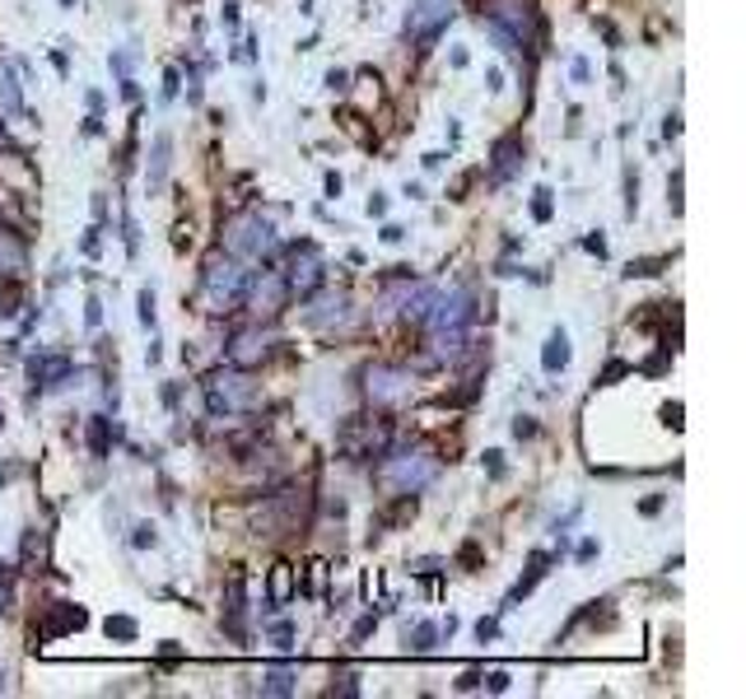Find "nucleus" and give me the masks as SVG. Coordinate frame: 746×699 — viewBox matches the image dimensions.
<instances>
[{"label": "nucleus", "mask_w": 746, "mask_h": 699, "mask_svg": "<svg viewBox=\"0 0 746 699\" xmlns=\"http://www.w3.org/2000/svg\"><path fill=\"white\" fill-rule=\"evenodd\" d=\"M0 424H6V411H0Z\"/></svg>", "instance_id": "e2e57ef3"}, {"label": "nucleus", "mask_w": 746, "mask_h": 699, "mask_svg": "<svg viewBox=\"0 0 746 699\" xmlns=\"http://www.w3.org/2000/svg\"><path fill=\"white\" fill-rule=\"evenodd\" d=\"M289 253H294V261H289V270H285L289 295L313 299V289L327 280V261H323V253H318V243H308V238H304V243H294Z\"/></svg>", "instance_id": "6e6552de"}, {"label": "nucleus", "mask_w": 746, "mask_h": 699, "mask_svg": "<svg viewBox=\"0 0 746 699\" xmlns=\"http://www.w3.org/2000/svg\"><path fill=\"white\" fill-rule=\"evenodd\" d=\"M103 517H108V532H122V523H126V513H122V504H117V500H108Z\"/></svg>", "instance_id": "c9c22d12"}, {"label": "nucleus", "mask_w": 746, "mask_h": 699, "mask_svg": "<svg viewBox=\"0 0 746 699\" xmlns=\"http://www.w3.org/2000/svg\"><path fill=\"white\" fill-rule=\"evenodd\" d=\"M270 644H276V648H294V625H289V620L270 625Z\"/></svg>", "instance_id": "c756f323"}, {"label": "nucleus", "mask_w": 746, "mask_h": 699, "mask_svg": "<svg viewBox=\"0 0 746 699\" xmlns=\"http://www.w3.org/2000/svg\"><path fill=\"white\" fill-rule=\"evenodd\" d=\"M435 476H439V462L425 453H382V466H378V485L392 494H420L425 485H435Z\"/></svg>", "instance_id": "20e7f679"}, {"label": "nucleus", "mask_w": 746, "mask_h": 699, "mask_svg": "<svg viewBox=\"0 0 746 699\" xmlns=\"http://www.w3.org/2000/svg\"><path fill=\"white\" fill-rule=\"evenodd\" d=\"M494 635H500V620H490V616H486V620H477V639H481V644H486V639H494Z\"/></svg>", "instance_id": "49530a36"}, {"label": "nucleus", "mask_w": 746, "mask_h": 699, "mask_svg": "<svg viewBox=\"0 0 746 699\" xmlns=\"http://www.w3.org/2000/svg\"><path fill=\"white\" fill-rule=\"evenodd\" d=\"M247 280H253V270H243L238 257H211L206 261V276H201V285H206V299L215 312H234L247 304Z\"/></svg>", "instance_id": "7ed1b4c3"}, {"label": "nucleus", "mask_w": 746, "mask_h": 699, "mask_svg": "<svg viewBox=\"0 0 746 699\" xmlns=\"http://www.w3.org/2000/svg\"><path fill=\"white\" fill-rule=\"evenodd\" d=\"M574 80H579V84H587V80H593V71H587V61H583V56L574 61Z\"/></svg>", "instance_id": "5fc2aeb1"}, {"label": "nucleus", "mask_w": 746, "mask_h": 699, "mask_svg": "<svg viewBox=\"0 0 746 699\" xmlns=\"http://www.w3.org/2000/svg\"><path fill=\"white\" fill-rule=\"evenodd\" d=\"M327 89H331V94H346V89H350V71H336V65H331V71H327Z\"/></svg>", "instance_id": "e433bc0d"}, {"label": "nucleus", "mask_w": 746, "mask_h": 699, "mask_svg": "<svg viewBox=\"0 0 746 699\" xmlns=\"http://www.w3.org/2000/svg\"><path fill=\"white\" fill-rule=\"evenodd\" d=\"M266 354H270L266 331H262V327H253V331H238L234 341H229V350H224V364H234V369H247V373H253Z\"/></svg>", "instance_id": "f8f14e48"}, {"label": "nucleus", "mask_w": 746, "mask_h": 699, "mask_svg": "<svg viewBox=\"0 0 746 699\" xmlns=\"http://www.w3.org/2000/svg\"><path fill=\"white\" fill-rule=\"evenodd\" d=\"M518 160H523V135L509 131V135H500V141H494V150H490V173H494V183H504V177L518 168Z\"/></svg>", "instance_id": "2eb2a0df"}, {"label": "nucleus", "mask_w": 746, "mask_h": 699, "mask_svg": "<svg viewBox=\"0 0 746 699\" xmlns=\"http://www.w3.org/2000/svg\"><path fill=\"white\" fill-rule=\"evenodd\" d=\"M89 625V611L75 602H52L48 606V620H42V629H33V639H61V635H75V629Z\"/></svg>", "instance_id": "ddd939ff"}, {"label": "nucleus", "mask_w": 746, "mask_h": 699, "mask_svg": "<svg viewBox=\"0 0 746 699\" xmlns=\"http://www.w3.org/2000/svg\"><path fill=\"white\" fill-rule=\"evenodd\" d=\"M625 373H630V364H621V359H612V364H606V373H602L597 382H602V388H612V382H616V378H625Z\"/></svg>", "instance_id": "a19ab883"}, {"label": "nucleus", "mask_w": 746, "mask_h": 699, "mask_svg": "<svg viewBox=\"0 0 746 699\" xmlns=\"http://www.w3.org/2000/svg\"><path fill=\"white\" fill-rule=\"evenodd\" d=\"M570 359H574V346H570V331L564 327H551L546 336V346H541V369H546L551 378L570 369Z\"/></svg>", "instance_id": "dca6fc26"}, {"label": "nucleus", "mask_w": 746, "mask_h": 699, "mask_svg": "<svg viewBox=\"0 0 746 699\" xmlns=\"http://www.w3.org/2000/svg\"><path fill=\"white\" fill-rule=\"evenodd\" d=\"M401 238H406L401 224H382V243H401Z\"/></svg>", "instance_id": "603ef678"}, {"label": "nucleus", "mask_w": 746, "mask_h": 699, "mask_svg": "<svg viewBox=\"0 0 746 699\" xmlns=\"http://www.w3.org/2000/svg\"><path fill=\"white\" fill-rule=\"evenodd\" d=\"M135 304H141V327L145 331L160 327V312H154V289H141V299H135Z\"/></svg>", "instance_id": "cd10ccee"}, {"label": "nucleus", "mask_w": 746, "mask_h": 699, "mask_svg": "<svg viewBox=\"0 0 746 699\" xmlns=\"http://www.w3.org/2000/svg\"><path fill=\"white\" fill-rule=\"evenodd\" d=\"M481 462H486V471H490V476H494V481H500V476H504V453H500V448H490V453H486Z\"/></svg>", "instance_id": "4c0bfd02"}, {"label": "nucleus", "mask_w": 746, "mask_h": 699, "mask_svg": "<svg viewBox=\"0 0 746 699\" xmlns=\"http://www.w3.org/2000/svg\"><path fill=\"white\" fill-rule=\"evenodd\" d=\"M365 392L378 405H397V401L411 397V373L397 369V364H369L365 369Z\"/></svg>", "instance_id": "9d476101"}, {"label": "nucleus", "mask_w": 746, "mask_h": 699, "mask_svg": "<svg viewBox=\"0 0 746 699\" xmlns=\"http://www.w3.org/2000/svg\"><path fill=\"white\" fill-rule=\"evenodd\" d=\"M663 135H667V141H676V135H682V112H667V122H663Z\"/></svg>", "instance_id": "09e8293b"}, {"label": "nucleus", "mask_w": 746, "mask_h": 699, "mask_svg": "<svg viewBox=\"0 0 746 699\" xmlns=\"http://www.w3.org/2000/svg\"><path fill=\"white\" fill-rule=\"evenodd\" d=\"M486 19H490V24H500L518 42V48L541 42V10H536V0H490Z\"/></svg>", "instance_id": "0eeeda50"}, {"label": "nucleus", "mask_w": 746, "mask_h": 699, "mask_svg": "<svg viewBox=\"0 0 746 699\" xmlns=\"http://www.w3.org/2000/svg\"><path fill=\"white\" fill-rule=\"evenodd\" d=\"M168 173H173V135L160 131L150 145V164H145V187L150 192H164L168 187Z\"/></svg>", "instance_id": "4468645a"}, {"label": "nucleus", "mask_w": 746, "mask_h": 699, "mask_svg": "<svg viewBox=\"0 0 746 699\" xmlns=\"http://www.w3.org/2000/svg\"><path fill=\"white\" fill-rule=\"evenodd\" d=\"M331 681H336L331 690H341V695H359V676H355V671H336Z\"/></svg>", "instance_id": "f704fd0d"}, {"label": "nucleus", "mask_w": 746, "mask_h": 699, "mask_svg": "<svg viewBox=\"0 0 746 699\" xmlns=\"http://www.w3.org/2000/svg\"><path fill=\"white\" fill-rule=\"evenodd\" d=\"M299 690V671L294 667H270L262 676V695H294Z\"/></svg>", "instance_id": "5701e85b"}, {"label": "nucleus", "mask_w": 746, "mask_h": 699, "mask_svg": "<svg viewBox=\"0 0 746 699\" xmlns=\"http://www.w3.org/2000/svg\"><path fill=\"white\" fill-rule=\"evenodd\" d=\"M546 569H551V555H546V551H536V555L528 559V574H523V578H518L513 588H509V597H504V611H513V606L523 602V597H528V593L536 588L541 578H546Z\"/></svg>", "instance_id": "f3484780"}, {"label": "nucleus", "mask_w": 746, "mask_h": 699, "mask_svg": "<svg viewBox=\"0 0 746 699\" xmlns=\"http://www.w3.org/2000/svg\"><path fill=\"white\" fill-rule=\"evenodd\" d=\"M458 690H481V671H467L458 681Z\"/></svg>", "instance_id": "864d4df0"}, {"label": "nucleus", "mask_w": 746, "mask_h": 699, "mask_svg": "<svg viewBox=\"0 0 746 699\" xmlns=\"http://www.w3.org/2000/svg\"><path fill=\"white\" fill-rule=\"evenodd\" d=\"M481 686H486L490 695H504V690H509V671H481Z\"/></svg>", "instance_id": "7c9ffc66"}, {"label": "nucleus", "mask_w": 746, "mask_h": 699, "mask_svg": "<svg viewBox=\"0 0 746 699\" xmlns=\"http://www.w3.org/2000/svg\"><path fill=\"white\" fill-rule=\"evenodd\" d=\"M131 546L135 551H154V546H160V532H154V523H135L131 527Z\"/></svg>", "instance_id": "a878e982"}, {"label": "nucleus", "mask_w": 746, "mask_h": 699, "mask_svg": "<svg viewBox=\"0 0 746 699\" xmlns=\"http://www.w3.org/2000/svg\"><path fill=\"white\" fill-rule=\"evenodd\" d=\"M61 6H65V10H71V6H75V0H61Z\"/></svg>", "instance_id": "052dcab7"}, {"label": "nucleus", "mask_w": 746, "mask_h": 699, "mask_svg": "<svg viewBox=\"0 0 746 699\" xmlns=\"http://www.w3.org/2000/svg\"><path fill=\"white\" fill-rule=\"evenodd\" d=\"M99 234H103V229H99V224H94V229H89V234H84V243H80V253H84V257H99Z\"/></svg>", "instance_id": "c03bdc74"}, {"label": "nucleus", "mask_w": 746, "mask_h": 699, "mask_svg": "<svg viewBox=\"0 0 746 699\" xmlns=\"http://www.w3.org/2000/svg\"><path fill=\"white\" fill-rule=\"evenodd\" d=\"M206 405H211V415H234V411H253V405L262 401V388L253 382V373L247 369H215L206 373Z\"/></svg>", "instance_id": "f03ea898"}, {"label": "nucleus", "mask_w": 746, "mask_h": 699, "mask_svg": "<svg viewBox=\"0 0 746 699\" xmlns=\"http://www.w3.org/2000/svg\"><path fill=\"white\" fill-rule=\"evenodd\" d=\"M160 354H164L160 341H150V346H145V364H160Z\"/></svg>", "instance_id": "13d9d810"}, {"label": "nucleus", "mask_w": 746, "mask_h": 699, "mask_svg": "<svg viewBox=\"0 0 746 699\" xmlns=\"http://www.w3.org/2000/svg\"><path fill=\"white\" fill-rule=\"evenodd\" d=\"M625 215H640V173H625Z\"/></svg>", "instance_id": "c85d7f7f"}, {"label": "nucleus", "mask_w": 746, "mask_h": 699, "mask_svg": "<svg viewBox=\"0 0 746 699\" xmlns=\"http://www.w3.org/2000/svg\"><path fill=\"white\" fill-rule=\"evenodd\" d=\"M597 551H602V541L583 536V541H579V565H587V559H597Z\"/></svg>", "instance_id": "79ce46f5"}, {"label": "nucleus", "mask_w": 746, "mask_h": 699, "mask_svg": "<svg viewBox=\"0 0 746 699\" xmlns=\"http://www.w3.org/2000/svg\"><path fill=\"white\" fill-rule=\"evenodd\" d=\"M336 448L350 458V462H369V458H382L392 448V424L388 420H365V415H350L341 420V430H336Z\"/></svg>", "instance_id": "423d86ee"}, {"label": "nucleus", "mask_w": 746, "mask_h": 699, "mask_svg": "<svg viewBox=\"0 0 746 699\" xmlns=\"http://www.w3.org/2000/svg\"><path fill=\"white\" fill-rule=\"evenodd\" d=\"M270 247H276V229H270L257 210H243L224 224V253L229 257L257 261V257H270Z\"/></svg>", "instance_id": "39448f33"}, {"label": "nucleus", "mask_w": 746, "mask_h": 699, "mask_svg": "<svg viewBox=\"0 0 746 699\" xmlns=\"http://www.w3.org/2000/svg\"><path fill=\"white\" fill-rule=\"evenodd\" d=\"M448 61H453V71H467L471 56H467V48H453V56H448Z\"/></svg>", "instance_id": "4d7b16f0"}, {"label": "nucleus", "mask_w": 746, "mask_h": 699, "mask_svg": "<svg viewBox=\"0 0 746 699\" xmlns=\"http://www.w3.org/2000/svg\"><path fill=\"white\" fill-rule=\"evenodd\" d=\"M308 517H313V494L308 490H280L253 513V536H266V541L294 536V532L308 527Z\"/></svg>", "instance_id": "f257e3e1"}, {"label": "nucleus", "mask_w": 746, "mask_h": 699, "mask_svg": "<svg viewBox=\"0 0 746 699\" xmlns=\"http://www.w3.org/2000/svg\"><path fill=\"white\" fill-rule=\"evenodd\" d=\"M84 322H89V327H103V299H99V295L84 299Z\"/></svg>", "instance_id": "473e14b6"}, {"label": "nucleus", "mask_w": 746, "mask_h": 699, "mask_svg": "<svg viewBox=\"0 0 746 699\" xmlns=\"http://www.w3.org/2000/svg\"><path fill=\"white\" fill-rule=\"evenodd\" d=\"M458 19V0H411V14H406V38L416 42H435L448 24Z\"/></svg>", "instance_id": "1a4fd4ad"}, {"label": "nucleus", "mask_w": 746, "mask_h": 699, "mask_svg": "<svg viewBox=\"0 0 746 699\" xmlns=\"http://www.w3.org/2000/svg\"><path fill=\"white\" fill-rule=\"evenodd\" d=\"M416 517V494H392V508H382L378 517H374V527L378 532H392V527H401V523H411ZM374 532V536H378Z\"/></svg>", "instance_id": "6ab92c4d"}, {"label": "nucleus", "mask_w": 746, "mask_h": 699, "mask_svg": "<svg viewBox=\"0 0 746 699\" xmlns=\"http://www.w3.org/2000/svg\"><path fill=\"white\" fill-rule=\"evenodd\" d=\"M19 112H24V84L10 61H0V117H19Z\"/></svg>", "instance_id": "a211bd4d"}, {"label": "nucleus", "mask_w": 746, "mask_h": 699, "mask_svg": "<svg viewBox=\"0 0 746 699\" xmlns=\"http://www.w3.org/2000/svg\"><path fill=\"white\" fill-rule=\"evenodd\" d=\"M24 266H29L24 243H19L14 234H0V276H19Z\"/></svg>", "instance_id": "412c9836"}, {"label": "nucleus", "mask_w": 746, "mask_h": 699, "mask_svg": "<svg viewBox=\"0 0 746 699\" xmlns=\"http://www.w3.org/2000/svg\"><path fill=\"white\" fill-rule=\"evenodd\" d=\"M0 318H10V308H6V295H0Z\"/></svg>", "instance_id": "bf43d9fd"}, {"label": "nucleus", "mask_w": 746, "mask_h": 699, "mask_svg": "<svg viewBox=\"0 0 746 699\" xmlns=\"http://www.w3.org/2000/svg\"><path fill=\"white\" fill-rule=\"evenodd\" d=\"M247 299H253V308H257V312H266V318H276V312L285 308V299H289V285H285L280 270H262L257 280H247Z\"/></svg>", "instance_id": "9b49d317"}, {"label": "nucleus", "mask_w": 746, "mask_h": 699, "mask_svg": "<svg viewBox=\"0 0 746 699\" xmlns=\"http://www.w3.org/2000/svg\"><path fill=\"white\" fill-rule=\"evenodd\" d=\"M103 635H108V639H122V644H131L135 635H141V625H135L131 616H108V620H103Z\"/></svg>", "instance_id": "393cba45"}, {"label": "nucleus", "mask_w": 746, "mask_h": 699, "mask_svg": "<svg viewBox=\"0 0 746 699\" xmlns=\"http://www.w3.org/2000/svg\"><path fill=\"white\" fill-rule=\"evenodd\" d=\"M663 424H667V430H682V401H667L663 405Z\"/></svg>", "instance_id": "ea45409f"}, {"label": "nucleus", "mask_w": 746, "mask_h": 699, "mask_svg": "<svg viewBox=\"0 0 746 699\" xmlns=\"http://www.w3.org/2000/svg\"><path fill=\"white\" fill-rule=\"evenodd\" d=\"M667 206H672V215H682V173H676L667 187Z\"/></svg>", "instance_id": "37998d69"}, {"label": "nucleus", "mask_w": 746, "mask_h": 699, "mask_svg": "<svg viewBox=\"0 0 746 699\" xmlns=\"http://www.w3.org/2000/svg\"><path fill=\"white\" fill-rule=\"evenodd\" d=\"M341 187H346L341 173H327V196H341Z\"/></svg>", "instance_id": "6e6d98bb"}, {"label": "nucleus", "mask_w": 746, "mask_h": 699, "mask_svg": "<svg viewBox=\"0 0 746 699\" xmlns=\"http://www.w3.org/2000/svg\"><path fill=\"white\" fill-rule=\"evenodd\" d=\"M513 439H536V420L532 415H518L513 420Z\"/></svg>", "instance_id": "58836bf2"}, {"label": "nucleus", "mask_w": 746, "mask_h": 699, "mask_svg": "<svg viewBox=\"0 0 746 699\" xmlns=\"http://www.w3.org/2000/svg\"><path fill=\"white\" fill-rule=\"evenodd\" d=\"M369 215H374V219L388 215V196H382V192H374V196H369Z\"/></svg>", "instance_id": "8fccbe9b"}, {"label": "nucleus", "mask_w": 746, "mask_h": 699, "mask_svg": "<svg viewBox=\"0 0 746 699\" xmlns=\"http://www.w3.org/2000/svg\"><path fill=\"white\" fill-rule=\"evenodd\" d=\"M583 253H593V257H606V238H602V234H587V238H583Z\"/></svg>", "instance_id": "a18cd8bd"}, {"label": "nucleus", "mask_w": 746, "mask_h": 699, "mask_svg": "<svg viewBox=\"0 0 746 699\" xmlns=\"http://www.w3.org/2000/svg\"><path fill=\"white\" fill-rule=\"evenodd\" d=\"M0 690H6V671H0Z\"/></svg>", "instance_id": "680f3d73"}, {"label": "nucleus", "mask_w": 746, "mask_h": 699, "mask_svg": "<svg viewBox=\"0 0 746 699\" xmlns=\"http://www.w3.org/2000/svg\"><path fill=\"white\" fill-rule=\"evenodd\" d=\"M294 565H270V578H266V588H270V602H266V616L270 611H280V606L294 597Z\"/></svg>", "instance_id": "aec40b11"}, {"label": "nucleus", "mask_w": 746, "mask_h": 699, "mask_svg": "<svg viewBox=\"0 0 746 699\" xmlns=\"http://www.w3.org/2000/svg\"><path fill=\"white\" fill-rule=\"evenodd\" d=\"M486 89H490V94H500V89H504V71H500V65H490V71H486Z\"/></svg>", "instance_id": "de8ad7c7"}, {"label": "nucleus", "mask_w": 746, "mask_h": 699, "mask_svg": "<svg viewBox=\"0 0 746 699\" xmlns=\"http://www.w3.org/2000/svg\"><path fill=\"white\" fill-rule=\"evenodd\" d=\"M439 639H443L439 635V620H420L416 629H406V648H411V652H435Z\"/></svg>", "instance_id": "b1692460"}, {"label": "nucleus", "mask_w": 746, "mask_h": 699, "mask_svg": "<svg viewBox=\"0 0 746 699\" xmlns=\"http://www.w3.org/2000/svg\"><path fill=\"white\" fill-rule=\"evenodd\" d=\"M551 215H555V206H551V187H536V192H532V219L546 224Z\"/></svg>", "instance_id": "bb28decb"}, {"label": "nucleus", "mask_w": 746, "mask_h": 699, "mask_svg": "<svg viewBox=\"0 0 746 699\" xmlns=\"http://www.w3.org/2000/svg\"><path fill=\"white\" fill-rule=\"evenodd\" d=\"M374 629H378V616L369 611V616H359V620H355V635H350V639H355V644H365V639L374 635Z\"/></svg>", "instance_id": "72a5a7b5"}, {"label": "nucleus", "mask_w": 746, "mask_h": 699, "mask_svg": "<svg viewBox=\"0 0 746 699\" xmlns=\"http://www.w3.org/2000/svg\"><path fill=\"white\" fill-rule=\"evenodd\" d=\"M219 24H224V29H238V6H224V10H219Z\"/></svg>", "instance_id": "3c124183"}, {"label": "nucleus", "mask_w": 746, "mask_h": 699, "mask_svg": "<svg viewBox=\"0 0 746 699\" xmlns=\"http://www.w3.org/2000/svg\"><path fill=\"white\" fill-rule=\"evenodd\" d=\"M177 84H183V75H177V65H168V71H164V89H160V99H164V103L177 99Z\"/></svg>", "instance_id": "2f4dec72"}, {"label": "nucleus", "mask_w": 746, "mask_h": 699, "mask_svg": "<svg viewBox=\"0 0 746 699\" xmlns=\"http://www.w3.org/2000/svg\"><path fill=\"white\" fill-rule=\"evenodd\" d=\"M112 439H117V430H112V420H108V415H94V420H89V453H94V458H108V453H112Z\"/></svg>", "instance_id": "4be33fe9"}]
</instances>
